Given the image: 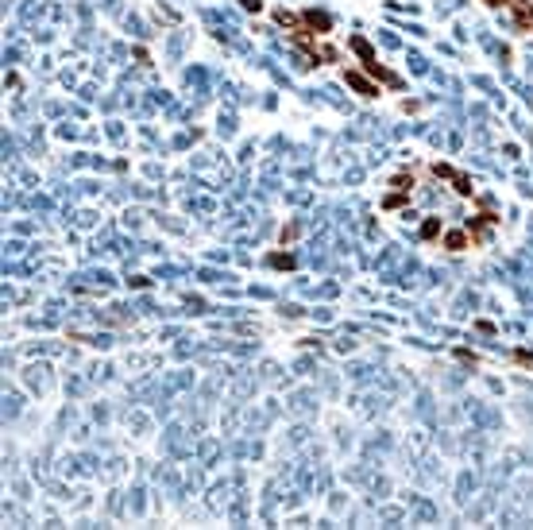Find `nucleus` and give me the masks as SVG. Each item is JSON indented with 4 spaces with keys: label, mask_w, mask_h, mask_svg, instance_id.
<instances>
[{
    "label": "nucleus",
    "mask_w": 533,
    "mask_h": 530,
    "mask_svg": "<svg viewBox=\"0 0 533 530\" xmlns=\"http://www.w3.org/2000/svg\"><path fill=\"white\" fill-rule=\"evenodd\" d=\"M433 174H437V178H448L456 194L471 197V178H468V174H464V171H456V167H448V162H437V167H433Z\"/></svg>",
    "instance_id": "obj_1"
},
{
    "label": "nucleus",
    "mask_w": 533,
    "mask_h": 530,
    "mask_svg": "<svg viewBox=\"0 0 533 530\" xmlns=\"http://www.w3.org/2000/svg\"><path fill=\"white\" fill-rule=\"evenodd\" d=\"M506 8H510L518 32H533V0H510Z\"/></svg>",
    "instance_id": "obj_2"
},
{
    "label": "nucleus",
    "mask_w": 533,
    "mask_h": 530,
    "mask_svg": "<svg viewBox=\"0 0 533 530\" xmlns=\"http://www.w3.org/2000/svg\"><path fill=\"white\" fill-rule=\"evenodd\" d=\"M301 20H306V32L310 35H329V27H332L329 16H325V12H313V8L301 12Z\"/></svg>",
    "instance_id": "obj_3"
},
{
    "label": "nucleus",
    "mask_w": 533,
    "mask_h": 530,
    "mask_svg": "<svg viewBox=\"0 0 533 530\" xmlns=\"http://www.w3.org/2000/svg\"><path fill=\"white\" fill-rule=\"evenodd\" d=\"M275 20L282 23V27H286V32L294 35V39H298V35H310V32H306V20H301L298 12H286V8H278V12H275Z\"/></svg>",
    "instance_id": "obj_4"
},
{
    "label": "nucleus",
    "mask_w": 533,
    "mask_h": 530,
    "mask_svg": "<svg viewBox=\"0 0 533 530\" xmlns=\"http://www.w3.org/2000/svg\"><path fill=\"white\" fill-rule=\"evenodd\" d=\"M344 82H348L356 93H363V97H379V86H371V82H367L363 74H356V70H348V74H344Z\"/></svg>",
    "instance_id": "obj_5"
},
{
    "label": "nucleus",
    "mask_w": 533,
    "mask_h": 530,
    "mask_svg": "<svg viewBox=\"0 0 533 530\" xmlns=\"http://www.w3.org/2000/svg\"><path fill=\"white\" fill-rule=\"evenodd\" d=\"M445 248H448V252L471 248V232H468V228H464V232H460V228H456V232H445Z\"/></svg>",
    "instance_id": "obj_6"
},
{
    "label": "nucleus",
    "mask_w": 533,
    "mask_h": 530,
    "mask_svg": "<svg viewBox=\"0 0 533 530\" xmlns=\"http://www.w3.org/2000/svg\"><path fill=\"white\" fill-rule=\"evenodd\" d=\"M266 263H271V267H294V256H290V252H286V256L278 252V256H271Z\"/></svg>",
    "instance_id": "obj_7"
},
{
    "label": "nucleus",
    "mask_w": 533,
    "mask_h": 530,
    "mask_svg": "<svg viewBox=\"0 0 533 530\" xmlns=\"http://www.w3.org/2000/svg\"><path fill=\"white\" fill-rule=\"evenodd\" d=\"M240 4H244L247 12H259V8H263V0H240Z\"/></svg>",
    "instance_id": "obj_8"
},
{
    "label": "nucleus",
    "mask_w": 533,
    "mask_h": 530,
    "mask_svg": "<svg viewBox=\"0 0 533 530\" xmlns=\"http://www.w3.org/2000/svg\"><path fill=\"white\" fill-rule=\"evenodd\" d=\"M483 4H491V8H506L510 0H483Z\"/></svg>",
    "instance_id": "obj_9"
}]
</instances>
